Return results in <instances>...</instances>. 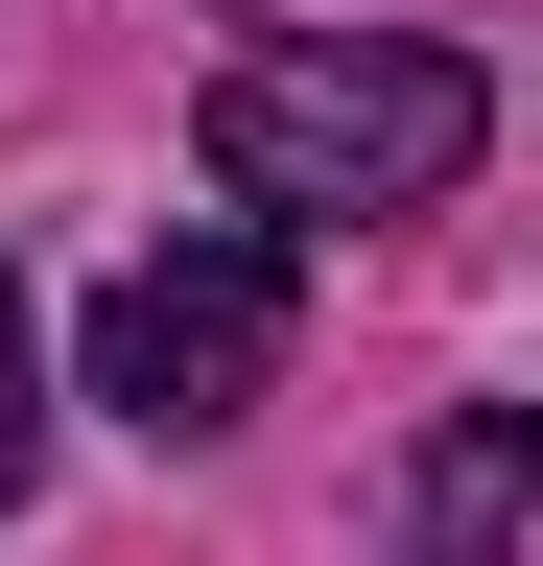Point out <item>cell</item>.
Here are the masks:
<instances>
[{"mask_svg":"<svg viewBox=\"0 0 543 566\" xmlns=\"http://www.w3.org/2000/svg\"><path fill=\"white\" fill-rule=\"evenodd\" d=\"M189 142H213L237 237H355V212L472 189L497 95H472V48H426V24H355V48H237Z\"/></svg>","mask_w":543,"mask_h":566,"instance_id":"cell-1","label":"cell"},{"mask_svg":"<svg viewBox=\"0 0 543 566\" xmlns=\"http://www.w3.org/2000/svg\"><path fill=\"white\" fill-rule=\"evenodd\" d=\"M284 378V237H166V260H118L95 283V401L143 424V449H213V424Z\"/></svg>","mask_w":543,"mask_h":566,"instance_id":"cell-2","label":"cell"},{"mask_svg":"<svg viewBox=\"0 0 543 566\" xmlns=\"http://www.w3.org/2000/svg\"><path fill=\"white\" fill-rule=\"evenodd\" d=\"M426 566H543V424L520 401H472V424H426Z\"/></svg>","mask_w":543,"mask_h":566,"instance_id":"cell-3","label":"cell"},{"mask_svg":"<svg viewBox=\"0 0 543 566\" xmlns=\"http://www.w3.org/2000/svg\"><path fill=\"white\" fill-rule=\"evenodd\" d=\"M24 449H48V378H24V283H0V495H24Z\"/></svg>","mask_w":543,"mask_h":566,"instance_id":"cell-4","label":"cell"}]
</instances>
